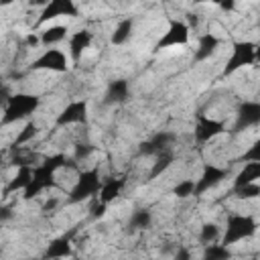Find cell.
Returning a JSON list of instances; mask_svg holds the SVG:
<instances>
[{"mask_svg": "<svg viewBox=\"0 0 260 260\" xmlns=\"http://www.w3.org/2000/svg\"><path fill=\"white\" fill-rule=\"evenodd\" d=\"M8 98H10V91H8V87L0 85V110H4V106H6Z\"/></svg>", "mask_w": 260, "mask_h": 260, "instance_id": "obj_35", "label": "cell"}, {"mask_svg": "<svg viewBox=\"0 0 260 260\" xmlns=\"http://www.w3.org/2000/svg\"><path fill=\"white\" fill-rule=\"evenodd\" d=\"M217 6H219L223 12H232V10L236 8V0H221Z\"/></svg>", "mask_w": 260, "mask_h": 260, "instance_id": "obj_36", "label": "cell"}, {"mask_svg": "<svg viewBox=\"0 0 260 260\" xmlns=\"http://www.w3.org/2000/svg\"><path fill=\"white\" fill-rule=\"evenodd\" d=\"M189 35H191V28L187 26V22L179 20V18H173L169 22L167 32L156 41L154 51H162V49H169V47H183V45L189 43Z\"/></svg>", "mask_w": 260, "mask_h": 260, "instance_id": "obj_6", "label": "cell"}, {"mask_svg": "<svg viewBox=\"0 0 260 260\" xmlns=\"http://www.w3.org/2000/svg\"><path fill=\"white\" fill-rule=\"evenodd\" d=\"M102 187V177H100V171L98 169H87V171H81L77 175V181L75 185L69 189V195H67V203L69 205H77V203H83V201H89L98 195Z\"/></svg>", "mask_w": 260, "mask_h": 260, "instance_id": "obj_4", "label": "cell"}, {"mask_svg": "<svg viewBox=\"0 0 260 260\" xmlns=\"http://www.w3.org/2000/svg\"><path fill=\"white\" fill-rule=\"evenodd\" d=\"M177 258H189V252H185V250H179V252H177Z\"/></svg>", "mask_w": 260, "mask_h": 260, "instance_id": "obj_40", "label": "cell"}, {"mask_svg": "<svg viewBox=\"0 0 260 260\" xmlns=\"http://www.w3.org/2000/svg\"><path fill=\"white\" fill-rule=\"evenodd\" d=\"M26 45L28 47H37V45H41V41H39V37L35 32H30V35H26Z\"/></svg>", "mask_w": 260, "mask_h": 260, "instance_id": "obj_37", "label": "cell"}, {"mask_svg": "<svg viewBox=\"0 0 260 260\" xmlns=\"http://www.w3.org/2000/svg\"><path fill=\"white\" fill-rule=\"evenodd\" d=\"M26 2H28V6H41V8H43L49 0H26Z\"/></svg>", "mask_w": 260, "mask_h": 260, "instance_id": "obj_38", "label": "cell"}, {"mask_svg": "<svg viewBox=\"0 0 260 260\" xmlns=\"http://www.w3.org/2000/svg\"><path fill=\"white\" fill-rule=\"evenodd\" d=\"M37 134H39V124H37L35 120H26L24 126L18 130V134H16V138H14V142H12V146L18 148V146H22V144H28Z\"/></svg>", "mask_w": 260, "mask_h": 260, "instance_id": "obj_25", "label": "cell"}, {"mask_svg": "<svg viewBox=\"0 0 260 260\" xmlns=\"http://www.w3.org/2000/svg\"><path fill=\"white\" fill-rule=\"evenodd\" d=\"M132 30H134V18H122L118 24H116V28H114V32H112V45H124L130 37H132Z\"/></svg>", "mask_w": 260, "mask_h": 260, "instance_id": "obj_24", "label": "cell"}, {"mask_svg": "<svg viewBox=\"0 0 260 260\" xmlns=\"http://www.w3.org/2000/svg\"><path fill=\"white\" fill-rule=\"evenodd\" d=\"M32 71H53V73H65L69 69V61L63 51L59 49H45L30 65Z\"/></svg>", "mask_w": 260, "mask_h": 260, "instance_id": "obj_7", "label": "cell"}, {"mask_svg": "<svg viewBox=\"0 0 260 260\" xmlns=\"http://www.w3.org/2000/svg\"><path fill=\"white\" fill-rule=\"evenodd\" d=\"M228 177V169H221L217 165H205L201 171V177L195 181V191L193 195H203L207 191H211L213 187H217L223 179Z\"/></svg>", "mask_w": 260, "mask_h": 260, "instance_id": "obj_11", "label": "cell"}, {"mask_svg": "<svg viewBox=\"0 0 260 260\" xmlns=\"http://www.w3.org/2000/svg\"><path fill=\"white\" fill-rule=\"evenodd\" d=\"M150 223H152V211L140 207V209H134V211H132V215H130V219H128V223H126V228H128V232H140V230L150 228Z\"/></svg>", "mask_w": 260, "mask_h": 260, "instance_id": "obj_23", "label": "cell"}, {"mask_svg": "<svg viewBox=\"0 0 260 260\" xmlns=\"http://www.w3.org/2000/svg\"><path fill=\"white\" fill-rule=\"evenodd\" d=\"M173 162H175V152H173V148H167V150L154 154V162H152V167H150L148 179H156V177H160L165 171H169V167H171Z\"/></svg>", "mask_w": 260, "mask_h": 260, "instance_id": "obj_21", "label": "cell"}, {"mask_svg": "<svg viewBox=\"0 0 260 260\" xmlns=\"http://www.w3.org/2000/svg\"><path fill=\"white\" fill-rule=\"evenodd\" d=\"M69 35V28L65 24H53V26H47L41 30L39 35V41L43 47H51V45H57L61 41H65Z\"/></svg>", "mask_w": 260, "mask_h": 260, "instance_id": "obj_20", "label": "cell"}, {"mask_svg": "<svg viewBox=\"0 0 260 260\" xmlns=\"http://www.w3.org/2000/svg\"><path fill=\"white\" fill-rule=\"evenodd\" d=\"M14 0H0V6H8V4H12Z\"/></svg>", "mask_w": 260, "mask_h": 260, "instance_id": "obj_41", "label": "cell"}, {"mask_svg": "<svg viewBox=\"0 0 260 260\" xmlns=\"http://www.w3.org/2000/svg\"><path fill=\"white\" fill-rule=\"evenodd\" d=\"M41 106V98L35 93H26V91H18V93H10L2 116H0V126H10L22 120H28Z\"/></svg>", "mask_w": 260, "mask_h": 260, "instance_id": "obj_2", "label": "cell"}, {"mask_svg": "<svg viewBox=\"0 0 260 260\" xmlns=\"http://www.w3.org/2000/svg\"><path fill=\"white\" fill-rule=\"evenodd\" d=\"M242 160H244V162H246V160H260V142H258V140L244 152Z\"/></svg>", "mask_w": 260, "mask_h": 260, "instance_id": "obj_32", "label": "cell"}, {"mask_svg": "<svg viewBox=\"0 0 260 260\" xmlns=\"http://www.w3.org/2000/svg\"><path fill=\"white\" fill-rule=\"evenodd\" d=\"M221 0H195V4H219Z\"/></svg>", "mask_w": 260, "mask_h": 260, "instance_id": "obj_39", "label": "cell"}, {"mask_svg": "<svg viewBox=\"0 0 260 260\" xmlns=\"http://www.w3.org/2000/svg\"><path fill=\"white\" fill-rule=\"evenodd\" d=\"M175 132H169V130H160L156 134H152L148 140L140 142V154L142 156H154L167 148H173V142H175Z\"/></svg>", "mask_w": 260, "mask_h": 260, "instance_id": "obj_13", "label": "cell"}, {"mask_svg": "<svg viewBox=\"0 0 260 260\" xmlns=\"http://www.w3.org/2000/svg\"><path fill=\"white\" fill-rule=\"evenodd\" d=\"M75 162H77L75 158L69 160L63 152H57V154H51V156L43 158L41 165L32 167L30 181H28V185L22 189V199H24V201L35 199L39 193H43V191L55 187V173H57L59 169H63V167L75 169Z\"/></svg>", "mask_w": 260, "mask_h": 260, "instance_id": "obj_1", "label": "cell"}, {"mask_svg": "<svg viewBox=\"0 0 260 260\" xmlns=\"http://www.w3.org/2000/svg\"><path fill=\"white\" fill-rule=\"evenodd\" d=\"M219 236H221L219 225H217V223H213V221L203 223V225H201V230H199V242H201L203 246H205V244H211V242H217V240H219Z\"/></svg>", "mask_w": 260, "mask_h": 260, "instance_id": "obj_27", "label": "cell"}, {"mask_svg": "<svg viewBox=\"0 0 260 260\" xmlns=\"http://www.w3.org/2000/svg\"><path fill=\"white\" fill-rule=\"evenodd\" d=\"M87 122V102L85 100H73L69 102L59 114L55 124L59 128L63 126H71V124H85Z\"/></svg>", "mask_w": 260, "mask_h": 260, "instance_id": "obj_9", "label": "cell"}, {"mask_svg": "<svg viewBox=\"0 0 260 260\" xmlns=\"http://www.w3.org/2000/svg\"><path fill=\"white\" fill-rule=\"evenodd\" d=\"M73 254V248H71V242H69V236H61V238H55L49 242V246L45 248L43 256L45 258H67Z\"/></svg>", "mask_w": 260, "mask_h": 260, "instance_id": "obj_19", "label": "cell"}, {"mask_svg": "<svg viewBox=\"0 0 260 260\" xmlns=\"http://www.w3.org/2000/svg\"><path fill=\"white\" fill-rule=\"evenodd\" d=\"M59 207V199L57 197H49L47 201H45V205H43V211L45 213H51V211H55Z\"/></svg>", "mask_w": 260, "mask_h": 260, "instance_id": "obj_34", "label": "cell"}, {"mask_svg": "<svg viewBox=\"0 0 260 260\" xmlns=\"http://www.w3.org/2000/svg\"><path fill=\"white\" fill-rule=\"evenodd\" d=\"M193 191H195V181H193V179H183V181H179V183L175 185L173 195L179 197V199H187V197L193 195Z\"/></svg>", "mask_w": 260, "mask_h": 260, "instance_id": "obj_29", "label": "cell"}, {"mask_svg": "<svg viewBox=\"0 0 260 260\" xmlns=\"http://www.w3.org/2000/svg\"><path fill=\"white\" fill-rule=\"evenodd\" d=\"M203 258L205 260H230L232 258V252H230V246H223L221 242H211V244H205V250H203Z\"/></svg>", "mask_w": 260, "mask_h": 260, "instance_id": "obj_26", "label": "cell"}, {"mask_svg": "<svg viewBox=\"0 0 260 260\" xmlns=\"http://www.w3.org/2000/svg\"><path fill=\"white\" fill-rule=\"evenodd\" d=\"M91 152H93V146L89 142H79V144H75L73 158L75 160H85L87 156H91Z\"/></svg>", "mask_w": 260, "mask_h": 260, "instance_id": "obj_30", "label": "cell"}, {"mask_svg": "<svg viewBox=\"0 0 260 260\" xmlns=\"http://www.w3.org/2000/svg\"><path fill=\"white\" fill-rule=\"evenodd\" d=\"M256 228H258V221H256L254 215L234 213V215L228 217L223 236H219V240H221L223 246H232V244H238L246 238H252L256 234Z\"/></svg>", "mask_w": 260, "mask_h": 260, "instance_id": "obj_3", "label": "cell"}, {"mask_svg": "<svg viewBox=\"0 0 260 260\" xmlns=\"http://www.w3.org/2000/svg\"><path fill=\"white\" fill-rule=\"evenodd\" d=\"M256 49H258V47H256V43H252V41H238V43H234L232 53H230V57H228V63H225V67H223V77L234 75L238 69L252 65V63L256 61Z\"/></svg>", "mask_w": 260, "mask_h": 260, "instance_id": "obj_5", "label": "cell"}, {"mask_svg": "<svg viewBox=\"0 0 260 260\" xmlns=\"http://www.w3.org/2000/svg\"><path fill=\"white\" fill-rule=\"evenodd\" d=\"M128 98H130V83H128V79L120 77V79H114L108 83L106 93H104V104L118 106V104H124Z\"/></svg>", "mask_w": 260, "mask_h": 260, "instance_id": "obj_14", "label": "cell"}, {"mask_svg": "<svg viewBox=\"0 0 260 260\" xmlns=\"http://www.w3.org/2000/svg\"><path fill=\"white\" fill-rule=\"evenodd\" d=\"M14 217V211L8 207V205H0V223H6Z\"/></svg>", "mask_w": 260, "mask_h": 260, "instance_id": "obj_33", "label": "cell"}, {"mask_svg": "<svg viewBox=\"0 0 260 260\" xmlns=\"http://www.w3.org/2000/svg\"><path fill=\"white\" fill-rule=\"evenodd\" d=\"M30 175H32V167H30V165H20L18 171H16V175L6 183V187H4L2 193H4V195H12V193H16V191H22V189L28 185Z\"/></svg>", "mask_w": 260, "mask_h": 260, "instance_id": "obj_17", "label": "cell"}, {"mask_svg": "<svg viewBox=\"0 0 260 260\" xmlns=\"http://www.w3.org/2000/svg\"><path fill=\"white\" fill-rule=\"evenodd\" d=\"M223 130H225V126H223L221 120H215V118H209L205 114H199L197 116V122H195L193 134H195V140L199 144H205V142L213 140L215 136H219Z\"/></svg>", "mask_w": 260, "mask_h": 260, "instance_id": "obj_10", "label": "cell"}, {"mask_svg": "<svg viewBox=\"0 0 260 260\" xmlns=\"http://www.w3.org/2000/svg\"><path fill=\"white\" fill-rule=\"evenodd\" d=\"M234 195L238 199H254L260 195V187L258 183H246V185H240V187H234Z\"/></svg>", "mask_w": 260, "mask_h": 260, "instance_id": "obj_28", "label": "cell"}, {"mask_svg": "<svg viewBox=\"0 0 260 260\" xmlns=\"http://www.w3.org/2000/svg\"><path fill=\"white\" fill-rule=\"evenodd\" d=\"M61 16H69V18L77 16L75 0H49L43 6V10H41V14L37 18V26H43L45 22L55 20V18H61Z\"/></svg>", "mask_w": 260, "mask_h": 260, "instance_id": "obj_8", "label": "cell"}, {"mask_svg": "<svg viewBox=\"0 0 260 260\" xmlns=\"http://www.w3.org/2000/svg\"><path fill=\"white\" fill-rule=\"evenodd\" d=\"M256 179H260V160H246L244 169L234 179V187H240V185H246V183H254Z\"/></svg>", "mask_w": 260, "mask_h": 260, "instance_id": "obj_22", "label": "cell"}, {"mask_svg": "<svg viewBox=\"0 0 260 260\" xmlns=\"http://www.w3.org/2000/svg\"><path fill=\"white\" fill-rule=\"evenodd\" d=\"M122 187H124V179H106L102 181V187L98 191V199L106 205H110L112 201H116L122 193Z\"/></svg>", "mask_w": 260, "mask_h": 260, "instance_id": "obj_18", "label": "cell"}, {"mask_svg": "<svg viewBox=\"0 0 260 260\" xmlns=\"http://www.w3.org/2000/svg\"><path fill=\"white\" fill-rule=\"evenodd\" d=\"M91 41H93V35L89 30H85V28H81V30H77V32H73L69 37V57H71L73 63L81 61V55L89 49Z\"/></svg>", "mask_w": 260, "mask_h": 260, "instance_id": "obj_15", "label": "cell"}, {"mask_svg": "<svg viewBox=\"0 0 260 260\" xmlns=\"http://www.w3.org/2000/svg\"><path fill=\"white\" fill-rule=\"evenodd\" d=\"M106 209H108V205L93 197V199H91V205H89V217H91V219H100V217H104Z\"/></svg>", "mask_w": 260, "mask_h": 260, "instance_id": "obj_31", "label": "cell"}, {"mask_svg": "<svg viewBox=\"0 0 260 260\" xmlns=\"http://www.w3.org/2000/svg\"><path fill=\"white\" fill-rule=\"evenodd\" d=\"M217 49H219V39H217L215 35H211V32H205V35H201L199 41H197V49H195V53H193V61H195V63L207 61Z\"/></svg>", "mask_w": 260, "mask_h": 260, "instance_id": "obj_16", "label": "cell"}, {"mask_svg": "<svg viewBox=\"0 0 260 260\" xmlns=\"http://www.w3.org/2000/svg\"><path fill=\"white\" fill-rule=\"evenodd\" d=\"M258 124H260V104L258 102H244V104H240V108L236 112L234 132H242V130L254 128Z\"/></svg>", "mask_w": 260, "mask_h": 260, "instance_id": "obj_12", "label": "cell"}]
</instances>
